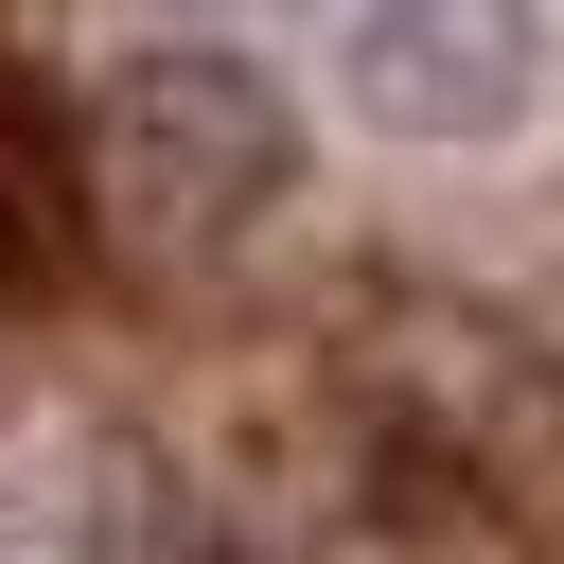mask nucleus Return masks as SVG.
<instances>
[{"label": "nucleus", "instance_id": "obj_1", "mask_svg": "<svg viewBox=\"0 0 564 564\" xmlns=\"http://www.w3.org/2000/svg\"><path fill=\"white\" fill-rule=\"evenodd\" d=\"M88 212L123 229V247H159V264H194V247H229V229H264L282 212V176H300V106L247 70V53H141L106 106H88Z\"/></svg>", "mask_w": 564, "mask_h": 564}, {"label": "nucleus", "instance_id": "obj_2", "mask_svg": "<svg viewBox=\"0 0 564 564\" xmlns=\"http://www.w3.org/2000/svg\"><path fill=\"white\" fill-rule=\"evenodd\" d=\"M529 70H546V18L529 0H352V106L405 123V141L529 123Z\"/></svg>", "mask_w": 564, "mask_h": 564}, {"label": "nucleus", "instance_id": "obj_3", "mask_svg": "<svg viewBox=\"0 0 564 564\" xmlns=\"http://www.w3.org/2000/svg\"><path fill=\"white\" fill-rule=\"evenodd\" d=\"M70 282V212L53 194H0V300H53Z\"/></svg>", "mask_w": 564, "mask_h": 564}]
</instances>
